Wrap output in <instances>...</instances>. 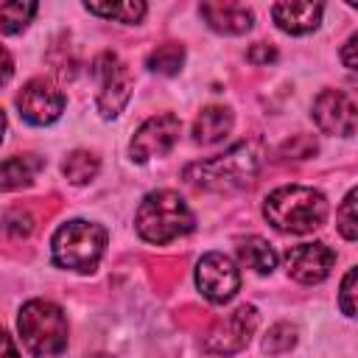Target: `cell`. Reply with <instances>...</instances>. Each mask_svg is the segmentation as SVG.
<instances>
[{
	"label": "cell",
	"instance_id": "cell-27",
	"mask_svg": "<svg viewBox=\"0 0 358 358\" xmlns=\"http://www.w3.org/2000/svg\"><path fill=\"white\" fill-rule=\"evenodd\" d=\"M355 42H358V34H352L347 42H344V48H341V62H344V67L347 70H355Z\"/></svg>",
	"mask_w": 358,
	"mask_h": 358
},
{
	"label": "cell",
	"instance_id": "cell-14",
	"mask_svg": "<svg viewBox=\"0 0 358 358\" xmlns=\"http://www.w3.org/2000/svg\"><path fill=\"white\" fill-rule=\"evenodd\" d=\"M322 11H324L322 3H274L271 6V17L277 28L294 36L316 31L322 22Z\"/></svg>",
	"mask_w": 358,
	"mask_h": 358
},
{
	"label": "cell",
	"instance_id": "cell-1",
	"mask_svg": "<svg viewBox=\"0 0 358 358\" xmlns=\"http://www.w3.org/2000/svg\"><path fill=\"white\" fill-rule=\"evenodd\" d=\"M260 148L255 143H238L224 154L193 162L185 168V179L199 190H241L249 187L260 171Z\"/></svg>",
	"mask_w": 358,
	"mask_h": 358
},
{
	"label": "cell",
	"instance_id": "cell-25",
	"mask_svg": "<svg viewBox=\"0 0 358 358\" xmlns=\"http://www.w3.org/2000/svg\"><path fill=\"white\" fill-rule=\"evenodd\" d=\"M3 224H6V229H8L11 235H28V232L34 229V218H31L28 213H22V210H11Z\"/></svg>",
	"mask_w": 358,
	"mask_h": 358
},
{
	"label": "cell",
	"instance_id": "cell-8",
	"mask_svg": "<svg viewBox=\"0 0 358 358\" xmlns=\"http://www.w3.org/2000/svg\"><path fill=\"white\" fill-rule=\"evenodd\" d=\"M179 131H182V123L176 115L171 112H162V115H154L148 117L131 137V145H129V154L134 162H148L154 157H165L176 140H179Z\"/></svg>",
	"mask_w": 358,
	"mask_h": 358
},
{
	"label": "cell",
	"instance_id": "cell-4",
	"mask_svg": "<svg viewBox=\"0 0 358 358\" xmlns=\"http://www.w3.org/2000/svg\"><path fill=\"white\" fill-rule=\"evenodd\" d=\"M17 330L34 358H50L67 347V316L50 299H31L20 308Z\"/></svg>",
	"mask_w": 358,
	"mask_h": 358
},
{
	"label": "cell",
	"instance_id": "cell-7",
	"mask_svg": "<svg viewBox=\"0 0 358 358\" xmlns=\"http://www.w3.org/2000/svg\"><path fill=\"white\" fill-rule=\"evenodd\" d=\"M257 330V308L255 305H238L227 316H221L204 336V350L213 355H232L241 352Z\"/></svg>",
	"mask_w": 358,
	"mask_h": 358
},
{
	"label": "cell",
	"instance_id": "cell-12",
	"mask_svg": "<svg viewBox=\"0 0 358 358\" xmlns=\"http://www.w3.org/2000/svg\"><path fill=\"white\" fill-rule=\"evenodd\" d=\"M333 263H336V252L319 241L316 243H299V246H291L285 252L288 274L305 285H316V282L327 280L333 271Z\"/></svg>",
	"mask_w": 358,
	"mask_h": 358
},
{
	"label": "cell",
	"instance_id": "cell-17",
	"mask_svg": "<svg viewBox=\"0 0 358 358\" xmlns=\"http://www.w3.org/2000/svg\"><path fill=\"white\" fill-rule=\"evenodd\" d=\"M238 257L246 268H252L257 274H271L277 268V252L268 246V241H263L257 235L238 243Z\"/></svg>",
	"mask_w": 358,
	"mask_h": 358
},
{
	"label": "cell",
	"instance_id": "cell-3",
	"mask_svg": "<svg viewBox=\"0 0 358 358\" xmlns=\"http://www.w3.org/2000/svg\"><path fill=\"white\" fill-rule=\"evenodd\" d=\"M193 224H196L193 210L176 190L145 193L137 207V215H134V227H137L140 238L148 243H157V246L187 235L193 229Z\"/></svg>",
	"mask_w": 358,
	"mask_h": 358
},
{
	"label": "cell",
	"instance_id": "cell-21",
	"mask_svg": "<svg viewBox=\"0 0 358 358\" xmlns=\"http://www.w3.org/2000/svg\"><path fill=\"white\" fill-rule=\"evenodd\" d=\"M36 14V3L0 0V34H20Z\"/></svg>",
	"mask_w": 358,
	"mask_h": 358
},
{
	"label": "cell",
	"instance_id": "cell-28",
	"mask_svg": "<svg viewBox=\"0 0 358 358\" xmlns=\"http://www.w3.org/2000/svg\"><path fill=\"white\" fill-rule=\"evenodd\" d=\"M0 358H20L17 344H14V338L6 330H0Z\"/></svg>",
	"mask_w": 358,
	"mask_h": 358
},
{
	"label": "cell",
	"instance_id": "cell-24",
	"mask_svg": "<svg viewBox=\"0 0 358 358\" xmlns=\"http://www.w3.org/2000/svg\"><path fill=\"white\" fill-rule=\"evenodd\" d=\"M355 280H358V268L352 266L344 280H341V291H338V305L344 316H355Z\"/></svg>",
	"mask_w": 358,
	"mask_h": 358
},
{
	"label": "cell",
	"instance_id": "cell-22",
	"mask_svg": "<svg viewBox=\"0 0 358 358\" xmlns=\"http://www.w3.org/2000/svg\"><path fill=\"white\" fill-rule=\"evenodd\" d=\"M296 344V327L288 324V322H277L268 327L266 338H263V350L268 355H280V352H288L291 347Z\"/></svg>",
	"mask_w": 358,
	"mask_h": 358
},
{
	"label": "cell",
	"instance_id": "cell-30",
	"mask_svg": "<svg viewBox=\"0 0 358 358\" xmlns=\"http://www.w3.org/2000/svg\"><path fill=\"white\" fill-rule=\"evenodd\" d=\"M3 131H6V115H3V109H0V140H3Z\"/></svg>",
	"mask_w": 358,
	"mask_h": 358
},
{
	"label": "cell",
	"instance_id": "cell-19",
	"mask_svg": "<svg viewBox=\"0 0 358 358\" xmlns=\"http://www.w3.org/2000/svg\"><path fill=\"white\" fill-rule=\"evenodd\" d=\"M90 14H98L103 20H117L123 25H137L145 17V3L126 0V3H84Z\"/></svg>",
	"mask_w": 358,
	"mask_h": 358
},
{
	"label": "cell",
	"instance_id": "cell-11",
	"mask_svg": "<svg viewBox=\"0 0 358 358\" xmlns=\"http://www.w3.org/2000/svg\"><path fill=\"white\" fill-rule=\"evenodd\" d=\"M313 120L324 134L352 137L358 126V109L352 95L344 90H322L313 101Z\"/></svg>",
	"mask_w": 358,
	"mask_h": 358
},
{
	"label": "cell",
	"instance_id": "cell-10",
	"mask_svg": "<svg viewBox=\"0 0 358 358\" xmlns=\"http://www.w3.org/2000/svg\"><path fill=\"white\" fill-rule=\"evenodd\" d=\"M20 117L31 126H50L64 112V95L45 78H31L17 95Z\"/></svg>",
	"mask_w": 358,
	"mask_h": 358
},
{
	"label": "cell",
	"instance_id": "cell-2",
	"mask_svg": "<svg viewBox=\"0 0 358 358\" xmlns=\"http://www.w3.org/2000/svg\"><path fill=\"white\" fill-rule=\"evenodd\" d=\"M266 221L288 235H305L324 224L327 218V199L316 187L305 185H285L266 196L263 201Z\"/></svg>",
	"mask_w": 358,
	"mask_h": 358
},
{
	"label": "cell",
	"instance_id": "cell-18",
	"mask_svg": "<svg viewBox=\"0 0 358 358\" xmlns=\"http://www.w3.org/2000/svg\"><path fill=\"white\" fill-rule=\"evenodd\" d=\"M98 168H101L98 157H95L92 151H87V148L70 151L67 159L62 162V173H64L67 182H73V185H87V182H92V179L98 176Z\"/></svg>",
	"mask_w": 358,
	"mask_h": 358
},
{
	"label": "cell",
	"instance_id": "cell-29",
	"mask_svg": "<svg viewBox=\"0 0 358 358\" xmlns=\"http://www.w3.org/2000/svg\"><path fill=\"white\" fill-rule=\"evenodd\" d=\"M11 73H14V62H11V53L0 45V84H6L8 78H11Z\"/></svg>",
	"mask_w": 358,
	"mask_h": 358
},
{
	"label": "cell",
	"instance_id": "cell-23",
	"mask_svg": "<svg viewBox=\"0 0 358 358\" xmlns=\"http://www.w3.org/2000/svg\"><path fill=\"white\" fill-rule=\"evenodd\" d=\"M355 187L344 196V201H341V207H338V213H336V227H338V232H341V238L344 241H355L358 238V215H355Z\"/></svg>",
	"mask_w": 358,
	"mask_h": 358
},
{
	"label": "cell",
	"instance_id": "cell-16",
	"mask_svg": "<svg viewBox=\"0 0 358 358\" xmlns=\"http://www.w3.org/2000/svg\"><path fill=\"white\" fill-rule=\"evenodd\" d=\"M232 131V112L227 106H207L193 120V140L199 145L221 143Z\"/></svg>",
	"mask_w": 358,
	"mask_h": 358
},
{
	"label": "cell",
	"instance_id": "cell-5",
	"mask_svg": "<svg viewBox=\"0 0 358 358\" xmlns=\"http://www.w3.org/2000/svg\"><path fill=\"white\" fill-rule=\"evenodd\" d=\"M106 249V229L95 221H67L53 232L50 241V252H53V263L59 268H70V271H95V266L101 263Z\"/></svg>",
	"mask_w": 358,
	"mask_h": 358
},
{
	"label": "cell",
	"instance_id": "cell-9",
	"mask_svg": "<svg viewBox=\"0 0 358 358\" xmlns=\"http://www.w3.org/2000/svg\"><path fill=\"white\" fill-rule=\"evenodd\" d=\"M196 285L201 291L204 299L221 305L229 302L238 288H241V274L235 268V263L221 255V252H207L199 263H196Z\"/></svg>",
	"mask_w": 358,
	"mask_h": 358
},
{
	"label": "cell",
	"instance_id": "cell-15",
	"mask_svg": "<svg viewBox=\"0 0 358 358\" xmlns=\"http://www.w3.org/2000/svg\"><path fill=\"white\" fill-rule=\"evenodd\" d=\"M42 168H45V162L36 154H14V157L3 159L0 162V190L28 187Z\"/></svg>",
	"mask_w": 358,
	"mask_h": 358
},
{
	"label": "cell",
	"instance_id": "cell-13",
	"mask_svg": "<svg viewBox=\"0 0 358 358\" xmlns=\"http://www.w3.org/2000/svg\"><path fill=\"white\" fill-rule=\"evenodd\" d=\"M199 14L204 17V22L227 36H241L246 31H252L255 25V14L252 8L241 6V3H229V0H215V3H201Z\"/></svg>",
	"mask_w": 358,
	"mask_h": 358
},
{
	"label": "cell",
	"instance_id": "cell-6",
	"mask_svg": "<svg viewBox=\"0 0 358 358\" xmlns=\"http://www.w3.org/2000/svg\"><path fill=\"white\" fill-rule=\"evenodd\" d=\"M92 76L98 81V95H95V106L101 112V117L112 120L123 112V106L129 103L131 98V73H129V64L115 56V53H98L92 59Z\"/></svg>",
	"mask_w": 358,
	"mask_h": 358
},
{
	"label": "cell",
	"instance_id": "cell-26",
	"mask_svg": "<svg viewBox=\"0 0 358 358\" xmlns=\"http://www.w3.org/2000/svg\"><path fill=\"white\" fill-rule=\"evenodd\" d=\"M246 59H249L252 64H268V62H274V59H277V50H274L271 45H266V42H257V45H252V48H249Z\"/></svg>",
	"mask_w": 358,
	"mask_h": 358
},
{
	"label": "cell",
	"instance_id": "cell-20",
	"mask_svg": "<svg viewBox=\"0 0 358 358\" xmlns=\"http://www.w3.org/2000/svg\"><path fill=\"white\" fill-rule=\"evenodd\" d=\"M182 64H185V48L176 42H165L145 56V67L159 76H176L182 70Z\"/></svg>",
	"mask_w": 358,
	"mask_h": 358
}]
</instances>
